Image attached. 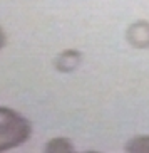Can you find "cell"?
<instances>
[{
	"label": "cell",
	"instance_id": "obj_3",
	"mask_svg": "<svg viewBox=\"0 0 149 153\" xmlns=\"http://www.w3.org/2000/svg\"><path fill=\"white\" fill-rule=\"evenodd\" d=\"M45 150H47V152H65V150H72V146L67 145L64 140L57 138V140H52V141L45 146Z\"/></svg>",
	"mask_w": 149,
	"mask_h": 153
},
{
	"label": "cell",
	"instance_id": "obj_4",
	"mask_svg": "<svg viewBox=\"0 0 149 153\" xmlns=\"http://www.w3.org/2000/svg\"><path fill=\"white\" fill-rule=\"evenodd\" d=\"M2 44H4V34H2V30H0V47H2Z\"/></svg>",
	"mask_w": 149,
	"mask_h": 153
},
{
	"label": "cell",
	"instance_id": "obj_1",
	"mask_svg": "<svg viewBox=\"0 0 149 153\" xmlns=\"http://www.w3.org/2000/svg\"><path fill=\"white\" fill-rule=\"evenodd\" d=\"M30 133L29 123L17 113L9 109H0V150L12 148L27 140Z\"/></svg>",
	"mask_w": 149,
	"mask_h": 153
},
{
	"label": "cell",
	"instance_id": "obj_2",
	"mask_svg": "<svg viewBox=\"0 0 149 153\" xmlns=\"http://www.w3.org/2000/svg\"><path fill=\"white\" fill-rule=\"evenodd\" d=\"M129 41L136 47H149V25L148 24H136L129 32Z\"/></svg>",
	"mask_w": 149,
	"mask_h": 153
}]
</instances>
